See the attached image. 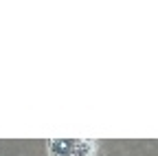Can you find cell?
I'll return each mask as SVG.
<instances>
[{
    "mask_svg": "<svg viewBox=\"0 0 158 156\" xmlns=\"http://www.w3.org/2000/svg\"><path fill=\"white\" fill-rule=\"evenodd\" d=\"M75 139H51L48 141V154L51 156H64L73 150Z\"/></svg>",
    "mask_w": 158,
    "mask_h": 156,
    "instance_id": "1",
    "label": "cell"
}]
</instances>
